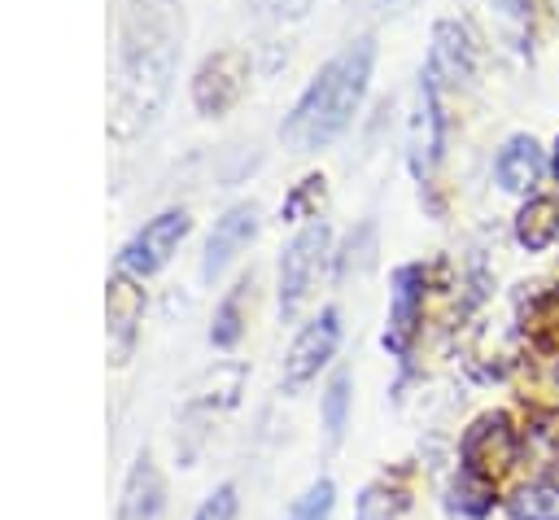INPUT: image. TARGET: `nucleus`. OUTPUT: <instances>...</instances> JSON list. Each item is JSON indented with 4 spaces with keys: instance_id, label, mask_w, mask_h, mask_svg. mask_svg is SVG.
I'll return each mask as SVG.
<instances>
[{
    "instance_id": "f257e3e1",
    "label": "nucleus",
    "mask_w": 559,
    "mask_h": 520,
    "mask_svg": "<svg viewBox=\"0 0 559 520\" xmlns=\"http://www.w3.org/2000/svg\"><path fill=\"white\" fill-rule=\"evenodd\" d=\"M183 48V0H127L118 17L114 79H109V135L135 140L144 135L175 83Z\"/></svg>"
},
{
    "instance_id": "f03ea898",
    "label": "nucleus",
    "mask_w": 559,
    "mask_h": 520,
    "mask_svg": "<svg viewBox=\"0 0 559 520\" xmlns=\"http://www.w3.org/2000/svg\"><path fill=\"white\" fill-rule=\"evenodd\" d=\"M371 61H376V39L358 35L349 39L332 61L319 66V74L306 83V92L297 96V105L288 109L280 135L297 149V153H314L323 144H332L358 114L362 92L371 83Z\"/></svg>"
},
{
    "instance_id": "7ed1b4c3",
    "label": "nucleus",
    "mask_w": 559,
    "mask_h": 520,
    "mask_svg": "<svg viewBox=\"0 0 559 520\" xmlns=\"http://www.w3.org/2000/svg\"><path fill=\"white\" fill-rule=\"evenodd\" d=\"M328 240H332L328 223L323 218H310L284 245V253H280V319H293L310 302V293L319 284V271L328 262Z\"/></svg>"
},
{
    "instance_id": "20e7f679",
    "label": "nucleus",
    "mask_w": 559,
    "mask_h": 520,
    "mask_svg": "<svg viewBox=\"0 0 559 520\" xmlns=\"http://www.w3.org/2000/svg\"><path fill=\"white\" fill-rule=\"evenodd\" d=\"M245 92H249V52L236 44L210 52L192 74V109L201 118H223Z\"/></svg>"
},
{
    "instance_id": "39448f33",
    "label": "nucleus",
    "mask_w": 559,
    "mask_h": 520,
    "mask_svg": "<svg viewBox=\"0 0 559 520\" xmlns=\"http://www.w3.org/2000/svg\"><path fill=\"white\" fill-rule=\"evenodd\" d=\"M192 232V218H188V210H179V205H170V210H162V214H153L127 245H122V253H118V267L127 271V275H135V280H148V275H157L166 262H170V253L183 245V236Z\"/></svg>"
},
{
    "instance_id": "423d86ee",
    "label": "nucleus",
    "mask_w": 559,
    "mask_h": 520,
    "mask_svg": "<svg viewBox=\"0 0 559 520\" xmlns=\"http://www.w3.org/2000/svg\"><path fill=\"white\" fill-rule=\"evenodd\" d=\"M515 450H520V437L507 419V411H485L472 419V428L463 433V472H476L485 481H498L511 463H515Z\"/></svg>"
},
{
    "instance_id": "0eeeda50",
    "label": "nucleus",
    "mask_w": 559,
    "mask_h": 520,
    "mask_svg": "<svg viewBox=\"0 0 559 520\" xmlns=\"http://www.w3.org/2000/svg\"><path fill=\"white\" fill-rule=\"evenodd\" d=\"M336 345H341V315H336V306H323V310L293 336V345H288V354H284L280 385H284V389L310 385V380L319 376V367H328V358L336 354Z\"/></svg>"
},
{
    "instance_id": "6e6552de",
    "label": "nucleus",
    "mask_w": 559,
    "mask_h": 520,
    "mask_svg": "<svg viewBox=\"0 0 559 520\" xmlns=\"http://www.w3.org/2000/svg\"><path fill=\"white\" fill-rule=\"evenodd\" d=\"M441 144H445V122H441L437 87H432V79H419L415 105H411V122H406V162H411V170H415L419 184L437 170Z\"/></svg>"
},
{
    "instance_id": "1a4fd4ad",
    "label": "nucleus",
    "mask_w": 559,
    "mask_h": 520,
    "mask_svg": "<svg viewBox=\"0 0 559 520\" xmlns=\"http://www.w3.org/2000/svg\"><path fill=\"white\" fill-rule=\"evenodd\" d=\"M424 288H428V275L419 262H406L393 271V293H389V328H384V345L393 354H406L415 332H419V319H424Z\"/></svg>"
},
{
    "instance_id": "9d476101",
    "label": "nucleus",
    "mask_w": 559,
    "mask_h": 520,
    "mask_svg": "<svg viewBox=\"0 0 559 520\" xmlns=\"http://www.w3.org/2000/svg\"><path fill=\"white\" fill-rule=\"evenodd\" d=\"M253 236H258V205H253V201L231 205V210L210 227V236H205L201 280H205V284H214V280H218V275L240 258V249H245Z\"/></svg>"
},
{
    "instance_id": "9b49d317",
    "label": "nucleus",
    "mask_w": 559,
    "mask_h": 520,
    "mask_svg": "<svg viewBox=\"0 0 559 520\" xmlns=\"http://www.w3.org/2000/svg\"><path fill=\"white\" fill-rule=\"evenodd\" d=\"M105 319H109V350L114 363H127L135 336H140V319H144V288L135 275H127L122 267L105 280Z\"/></svg>"
},
{
    "instance_id": "f8f14e48",
    "label": "nucleus",
    "mask_w": 559,
    "mask_h": 520,
    "mask_svg": "<svg viewBox=\"0 0 559 520\" xmlns=\"http://www.w3.org/2000/svg\"><path fill=\"white\" fill-rule=\"evenodd\" d=\"M166 507V481L153 463L148 450L135 454V463L127 468V481H122V498H118V516L114 520H157Z\"/></svg>"
},
{
    "instance_id": "ddd939ff",
    "label": "nucleus",
    "mask_w": 559,
    "mask_h": 520,
    "mask_svg": "<svg viewBox=\"0 0 559 520\" xmlns=\"http://www.w3.org/2000/svg\"><path fill=\"white\" fill-rule=\"evenodd\" d=\"M432 70L445 83H467L476 74V48L459 22H437L432 26Z\"/></svg>"
},
{
    "instance_id": "4468645a",
    "label": "nucleus",
    "mask_w": 559,
    "mask_h": 520,
    "mask_svg": "<svg viewBox=\"0 0 559 520\" xmlns=\"http://www.w3.org/2000/svg\"><path fill=\"white\" fill-rule=\"evenodd\" d=\"M537 175H542V149H537V140L533 135H511L498 149V157H493V179L507 192H524V188L537 184Z\"/></svg>"
},
{
    "instance_id": "2eb2a0df",
    "label": "nucleus",
    "mask_w": 559,
    "mask_h": 520,
    "mask_svg": "<svg viewBox=\"0 0 559 520\" xmlns=\"http://www.w3.org/2000/svg\"><path fill=\"white\" fill-rule=\"evenodd\" d=\"M515 240L528 253H542L559 240V197H533L515 214Z\"/></svg>"
},
{
    "instance_id": "dca6fc26",
    "label": "nucleus",
    "mask_w": 559,
    "mask_h": 520,
    "mask_svg": "<svg viewBox=\"0 0 559 520\" xmlns=\"http://www.w3.org/2000/svg\"><path fill=\"white\" fill-rule=\"evenodd\" d=\"M520 450H524V463H533L537 472H559V411H546V406L528 411Z\"/></svg>"
},
{
    "instance_id": "f3484780",
    "label": "nucleus",
    "mask_w": 559,
    "mask_h": 520,
    "mask_svg": "<svg viewBox=\"0 0 559 520\" xmlns=\"http://www.w3.org/2000/svg\"><path fill=\"white\" fill-rule=\"evenodd\" d=\"M511 520H559V485L550 481H528L507 498Z\"/></svg>"
},
{
    "instance_id": "a211bd4d",
    "label": "nucleus",
    "mask_w": 559,
    "mask_h": 520,
    "mask_svg": "<svg viewBox=\"0 0 559 520\" xmlns=\"http://www.w3.org/2000/svg\"><path fill=\"white\" fill-rule=\"evenodd\" d=\"M406 511V494L389 481H371L362 494H358V507H354V520H402Z\"/></svg>"
},
{
    "instance_id": "6ab92c4d",
    "label": "nucleus",
    "mask_w": 559,
    "mask_h": 520,
    "mask_svg": "<svg viewBox=\"0 0 559 520\" xmlns=\"http://www.w3.org/2000/svg\"><path fill=\"white\" fill-rule=\"evenodd\" d=\"M245 288H249V280H240L223 302H218V310H214V328H210V341L218 345V350H231L236 341H240V332H245V310H240V302H245Z\"/></svg>"
},
{
    "instance_id": "aec40b11",
    "label": "nucleus",
    "mask_w": 559,
    "mask_h": 520,
    "mask_svg": "<svg viewBox=\"0 0 559 520\" xmlns=\"http://www.w3.org/2000/svg\"><path fill=\"white\" fill-rule=\"evenodd\" d=\"M345 419H349V371H336L328 393H323V433H328L332 446L341 441Z\"/></svg>"
},
{
    "instance_id": "412c9836",
    "label": "nucleus",
    "mask_w": 559,
    "mask_h": 520,
    "mask_svg": "<svg viewBox=\"0 0 559 520\" xmlns=\"http://www.w3.org/2000/svg\"><path fill=\"white\" fill-rule=\"evenodd\" d=\"M454 507L467 511V516H485L493 507V481L459 468V476H454Z\"/></svg>"
},
{
    "instance_id": "4be33fe9",
    "label": "nucleus",
    "mask_w": 559,
    "mask_h": 520,
    "mask_svg": "<svg viewBox=\"0 0 559 520\" xmlns=\"http://www.w3.org/2000/svg\"><path fill=\"white\" fill-rule=\"evenodd\" d=\"M332 498H336V485L323 476V481H314V485L293 503L288 520H328V516H332Z\"/></svg>"
},
{
    "instance_id": "5701e85b",
    "label": "nucleus",
    "mask_w": 559,
    "mask_h": 520,
    "mask_svg": "<svg viewBox=\"0 0 559 520\" xmlns=\"http://www.w3.org/2000/svg\"><path fill=\"white\" fill-rule=\"evenodd\" d=\"M480 4L493 9V31L520 44V35L528 26V0H480Z\"/></svg>"
},
{
    "instance_id": "b1692460",
    "label": "nucleus",
    "mask_w": 559,
    "mask_h": 520,
    "mask_svg": "<svg viewBox=\"0 0 559 520\" xmlns=\"http://www.w3.org/2000/svg\"><path fill=\"white\" fill-rule=\"evenodd\" d=\"M319 201H323V175H306L297 184V192L284 201V218H301V210H310V218H319Z\"/></svg>"
},
{
    "instance_id": "393cba45",
    "label": "nucleus",
    "mask_w": 559,
    "mask_h": 520,
    "mask_svg": "<svg viewBox=\"0 0 559 520\" xmlns=\"http://www.w3.org/2000/svg\"><path fill=\"white\" fill-rule=\"evenodd\" d=\"M236 507H240V503H236V485H231V481H223L218 489H210V494H205V503L197 507V516H192V520H236Z\"/></svg>"
},
{
    "instance_id": "a878e982",
    "label": "nucleus",
    "mask_w": 559,
    "mask_h": 520,
    "mask_svg": "<svg viewBox=\"0 0 559 520\" xmlns=\"http://www.w3.org/2000/svg\"><path fill=\"white\" fill-rule=\"evenodd\" d=\"M550 166H555V179H559V140H555V157H550Z\"/></svg>"
},
{
    "instance_id": "bb28decb",
    "label": "nucleus",
    "mask_w": 559,
    "mask_h": 520,
    "mask_svg": "<svg viewBox=\"0 0 559 520\" xmlns=\"http://www.w3.org/2000/svg\"><path fill=\"white\" fill-rule=\"evenodd\" d=\"M550 4H555V9H559V0H550Z\"/></svg>"
}]
</instances>
